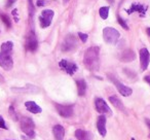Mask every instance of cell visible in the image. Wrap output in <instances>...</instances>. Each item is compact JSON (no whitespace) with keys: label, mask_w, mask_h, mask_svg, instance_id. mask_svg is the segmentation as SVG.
Wrapping results in <instances>:
<instances>
[{"label":"cell","mask_w":150,"mask_h":140,"mask_svg":"<svg viewBox=\"0 0 150 140\" xmlns=\"http://www.w3.org/2000/svg\"><path fill=\"white\" fill-rule=\"evenodd\" d=\"M146 32H147L148 36L150 37V28H147V29H146Z\"/></svg>","instance_id":"e575fe53"},{"label":"cell","mask_w":150,"mask_h":140,"mask_svg":"<svg viewBox=\"0 0 150 140\" xmlns=\"http://www.w3.org/2000/svg\"><path fill=\"white\" fill-rule=\"evenodd\" d=\"M119 36H120L119 32L116 29H114V28L106 27L103 30V37H104V40L107 43H116Z\"/></svg>","instance_id":"3957f363"},{"label":"cell","mask_w":150,"mask_h":140,"mask_svg":"<svg viewBox=\"0 0 150 140\" xmlns=\"http://www.w3.org/2000/svg\"><path fill=\"white\" fill-rule=\"evenodd\" d=\"M118 23H119V25H120L121 27L123 28V29L129 30V26H127V23H125V22L123 21L122 19H121V17H118Z\"/></svg>","instance_id":"83f0119b"},{"label":"cell","mask_w":150,"mask_h":140,"mask_svg":"<svg viewBox=\"0 0 150 140\" xmlns=\"http://www.w3.org/2000/svg\"><path fill=\"white\" fill-rule=\"evenodd\" d=\"M78 36H79V38H80V40H81L82 42H86V40H88V34H86V33H82V32H79L78 33Z\"/></svg>","instance_id":"f1b7e54d"},{"label":"cell","mask_w":150,"mask_h":140,"mask_svg":"<svg viewBox=\"0 0 150 140\" xmlns=\"http://www.w3.org/2000/svg\"><path fill=\"white\" fill-rule=\"evenodd\" d=\"M48 2H50V0H37V1H36V5H37L38 7H42V6L47 5Z\"/></svg>","instance_id":"484cf974"},{"label":"cell","mask_w":150,"mask_h":140,"mask_svg":"<svg viewBox=\"0 0 150 140\" xmlns=\"http://www.w3.org/2000/svg\"><path fill=\"white\" fill-rule=\"evenodd\" d=\"M4 82V78H3V76L0 74V84H3Z\"/></svg>","instance_id":"836d02e7"},{"label":"cell","mask_w":150,"mask_h":140,"mask_svg":"<svg viewBox=\"0 0 150 140\" xmlns=\"http://www.w3.org/2000/svg\"><path fill=\"white\" fill-rule=\"evenodd\" d=\"M150 62V54L147 48H143L140 50V65L142 70H146Z\"/></svg>","instance_id":"7c38bea8"},{"label":"cell","mask_w":150,"mask_h":140,"mask_svg":"<svg viewBox=\"0 0 150 140\" xmlns=\"http://www.w3.org/2000/svg\"><path fill=\"white\" fill-rule=\"evenodd\" d=\"M144 80H145L146 82H147L148 84L150 85V75H148V76H145V78H144Z\"/></svg>","instance_id":"1f68e13d"},{"label":"cell","mask_w":150,"mask_h":140,"mask_svg":"<svg viewBox=\"0 0 150 140\" xmlns=\"http://www.w3.org/2000/svg\"><path fill=\"white\" fill-rule=\"evenodd\" d=\"M99 14H100V17L102 18L103 20H106L109 16V7L107 6H103L99 9Z\"/></svg>","instance_id":"603a6c76"},{"label":"cell","mask_w":150,"mask_h":140,"mask_svg":"<svg viewBox=\"0 0 150 140\" xmlns=\"http://www.w3.org/2000/svg\"><path fill=\"white\" fill-rule=\"evenodd\" d=\"M0 129L7 130V127H6V125H5V122L2 117H0Z\"/></svg>","instance_id":"f546056e"},{"label":"cell","mask_w":150,"mask_h":140,"mask_svg":"<svg viewBox=\"0 0 150 140\" xmlns=\"http://www.w3.org/2000/svg\"><path fill=\"white\" fill-rule=\"evenodd\" d=\"M77 48V39L73 34H68L62 43L63 52H71Z\"/></svg>","instance_id":"277c9868"},{"label":"cell","mask_w":150,"mask_h":140,"mask_svg":"<svg viewBox=\"0 0 150 140\" xmlns=\"http://www.w3.org/2000/svg\"><path fill=\"white\" fill-rule=\"evenodd\" d=\"M17 0H7V3H6V7H9V6H11V5L13 4V3L16 2Z\"/></svg>","instance_id":"4dcf8cb0"},{"label":"cell","mask_w":150,"mask_h":140,"mask_svg":"<svg viewBox=\"0 0 150 140\" xmlns=\"http://www.w3.org/2000/svg\"><path fill=\"white\" fill-rule=\"evenodd\" d=\"M56 109L59 112V114L63 117H70L73 115V106L72 105H62V104H56Z\"/></svg>","instance_id":"8fae6325"},{"label":"cell","mask_w":150,"mask_h":140,"mask_svg":"<svg viewBox=\"0 0 150 140\" xmlns=\"http://www.w3.org/2000/svg\"><path fill=\"white\" fill-rule=\"evenodd\" d=\"M110 80L111 82H113V84L115 85V87L117 88V90H118V92L120 93L122 96L125 97H129L132 95V93H133V90H132L131 88H129V87L125 86V85H122L120 82H118V80H116V78H114L113 76H110Z\"/></svg>","instance_id":"30bf717a"},{"label":"cell","mask_w":150,"mask_h":140,"mask_svg":"<svg viewBox=\"0 0 150 140\" xmlns=\"http://www.w3.org/2000/svg\"><path fill=\"white\" fill-rule=\"evenodd\" d=\"M76 85H77V91L79 96H84L86 92V82L84 80H76Z\"/></svg>","instance_id":"44dd1931"},{"label":"cell","mask_w":150,"mask_h":140,"mask_svg":"<svg viewBox=\"0 0 150 140\" xmlns=\"http://www.w3.org/2000/svg\"><path fill=\"white\" fill-rule=\"evenodd\" d=\"M0 66L2 67L4 70H6V71H9V70L13 69V61L11 59V55L0 53Z\"/></svg>","instance_id":"52a82bcc"},{"label":"cell","mask_w":150,"mask_h":140,"mask_svg":"<svg viewBox=\"0 0 150 140\" xmlns=\"http://www.w3.org/2000/svg\"><path fill=\"white\" fill-rule=\"evenodd\" d=\"M52 133L54 136L56 138V140H63L64 139V135H65V129L63 126L61 125H56L52 128Z\"/></svg>","instance_id":"ac0fdd59"},{"label":"cell","mask_w":150,"mask_h":140,"mask_svg":"<svg viewBox=\"0 0 150 140\" xmlns=\"http://www.w3.org/2000/svg\"><path fill=\"white\" fill-rule=\"evenodd\" d=\"M108 1H109L110 3H113V2H114V0H108Z\"/></svg>","instance_id":"d590c367"},{"label":"cell","mask_w":150,"mask_h":140,"mask_svg":"<svg viewBox=\"0 0 150 140\" xmlns=\"http://www.w3.org/2000/svg\"><path fill=\"white\" fill-rule=\"evenodd\" d=\"M145 122H146V124H147V126H148V128H149V130H150V119H145Z\"/></svg>","instance_id":"d6a6232c"},{"label":"cell","mask_w":150,"mask_h":140,"mask_svg":"<svg viewBox=\"0 0 150 140\" xmlns=\"http://www.w3.org/2000/svg\"><path fill=\"white\" fill-rule=\"evenodd\" d=\"M75 137L78 140H92L93 134L88 131H86V130L77 129L75 131Z\"/></svg>","instance_id":"e0dca14e"},{"label":"cell","mask_w":150,"mask_h":140,"mask_svg":"<svg viewBox=\"0 0 150 140\" xmlns=\"http://www.w3.org/2000/svg\"><path fill=\"white\" fill-rule=\"evenodd\" d=\"M68 1H70V0H64V2H65V3H67Z\"/></svg>","instance_id":"8d00e7d4"},{"label":"cell","mask_w":150,"mask_h":140,"mask_svg":"<svg viewBox=\"0 0 150 140\" xmlns=\"http://www.w3.org/2000/svg\"><path fill=\"white\" fill-rule=\"evenodd\" d=\"M132 140H135V139H134V138H132Z\"/></svg>","instance_id":"74e56055"},{"label":"cell","mask_w":150,"mask_h":140,"mask_svg":"<svg viewBox=\"0 0 150 140\" xmlns=\"http://www.w3.org/2000/svg\"><path fill=\"white\" fill-rule=\"evenodd\" d=\"M147 11V6L143 4H140V3H134V4L131 5L129 9H127V13L129 15H131L132 13H139L142 17L145 16V13Z\"/></svg>","instance_id":"4fadbf2b"},{"label":"cell","mask_w":150,"mask_h":140,"mask_svg":"<svg viewBox=\"0 0 150 140\" xmlns=\"http://www.w3.org/2000/svg\"><path fill=\"white\" fill-rule=\"evenodd\" d=\"M121 62H132L136 59V54L132 50H125L119 56Z\"/></svg>","instance_id":"2e32d148"},{"label":"cell","mask_w":150,"mask_h":140,"mask_svg":"<svg viewBox=\"0 0 150 140\" xmlns=\"http://www.w3.org/2000/svg\"><path fill=\"white\" fill-rule=\"evenodd\" d=\"M54 11L52 9H44L41 13L39 17V22H40V27L41 28H47L52 23V20L54 18Z\"/></svg>","instance_id":"5b68a950"},{"label":"cell","mask_w":150,"mask_h":140,"mask_svg":"<svg viewBox=\"0 0 150 140\" xmlns=\"http://www.w3.org/2000/svg\"><path fill=\"white\" fill-rule=\"evenodd\" d=\"M0 18H1V20H2L3 23L5 24V26H6L7 28H11V19H9L8 16L4 15V14H1V15H0Z\"/></svg>","instance_id":"cb8c5ba5"},{"label":"cell","mask_w":150,"mask_h":140,"mask_svg":"<svg viewBox=\"0 0 150 140\" xmlns=\"http://www.w3.org/2000/svg\"><path fill=\"white\" fill-rule=\"evenodd\" d=\"M149 138H150V134H149Z\"/></svg>","instance_id":"f35d334b"},{"label":"cell","mask_w":150,"mask_h":140,"mask_svg":"<svg viewBox=\"0 0 150 140\" xmlns=\"http://www.w3.org/2000/svg\"><path fill=\"white\" fill-rule=\"evenodd\" d=\"M11 91L15 93H38L39 88L33 86V85H26L23 88H13Z\"/></svg>","instance_id":"9a60e30c"},{"label":"cell","mask_w":150,"mask_h":140,"mask_svg":"<svg viewBox=\"0 0 150 140\" xmlns=\"http://www.w3.org/2000/svg\"><path fill=\"white\" fill-rule=\"evenodd\" d=\"M95 107H96L97 111H98L99 113H106L109 117L112 115V110H111L110 107L107 105V103L104 101V99H102V98L95 99Z\"/></svg>","instance_id":"8992f818"},{"label":"cell","mask_w":150,"mask_h":140,"mask_svg":"<svg viewBox=\"0 0 150 140\" xmlns=\"http://www.w3.org/2000/svg\"><path fill=\"white\" fill-rule=\"evenodd\" d=\"M109 101H110V102L112 103V104L114 105V106L116 107L117 109H119L120 111H122V112H125V105L122 104L121 100L117 96H115V95H113V96H110V97H109Z\"/></svg>","instance_id":"ffe728a7"},{"label":"cell","mask_w":150,"mask_h":140,"mask_svg":"<svg viewBox=\"0 0 150 140\" xmlns=\"http://www.w3.org/2000/svg\"><path fill=\"white\" fill-rule=\"evenodd\" d=\"M99 55H100V48L98 46H91L84 53L83 63L86 67L91 71H96L98 70L99 65Z\"/></svg>","instance_id":"6da1fadb"},{"label":"cell","mask_w":150,"mask_h":140,"mask_svg":"<svg viewBox=\"0 0 150 140\" xmlns=\"http://www.w3.org/2000/svg\"><path fill=\"white\" fill-rule=\"evenodd\" d=\"M20 127L21 130L26 134V135L29 137V139H32L35 136V125H34V122L32 121V119L28 117H22L20 119Z\"/></svg>","instance_id":"7a4b0ae2"},{"label":"cell","mask_w":150,"mask_h":140,"mask_svg":"<svg viewBox=\"0 0 150 140\" xmlns=\"http://www.w3.org/2000/svg\"><path fill=\"white\" fill-rule=\"evenodd\" d=\"M25 106L28 111H30L31 113H34V114H35V113H40L42 111V109L40 108L35 102H33V101H28V102H26Z\"/></svg>","instance_id":"d6986e66"},{"label":"cell","mask_w":150,"mask_h":140,"mask_svg":"<svg viewBox=\"0 0 150 140\" xmlns=\"http://www.w3.org/2000/svg\"><path fill=\"white\" fill-rule=\"evenodd\" d=\"M29 15H30V17H33V15H34V6H33V1L32 0H29Z\"/></svg>","instance_id":"4316f807"},{"label":"cell","mask_w":150,"mask_h":140,"mask_svg":"<svg viewBox=\"0 0 150 140\" xmlns=\"http://www.w3.org/2000/svg\"><path fill=\"white\" fill-rule=\"evenodd\" d=\"M97 128H98V131L100 133V135L102 137L106 136V117L105 115H100L97 119Z\"/></svg>","instance_id":"5bb4252c"},{"label":"cell","mask_w":150,"mask_h":140,"mask_svg":"<svg viewBox=\"0 0 150 140\" xmlns=\"http://www.w3.org/2000/svg\"><path fill=\"white\" fill-rule=\"evenodd\" d=\"M13 43L11 41H5L1 44V53L3 54H7V55H11V52H13Z\"/></svg>","instance_id":"7402d4cb"},{"label":"cell","mask_w":150,"mask_h":140,"mask_svg":"<svg viewBox=\"0 0 150 140\" xmlns=\"http://www.w3.org/2000/svg\"><path fill=\"white\" fill-rule=\"evenodd\" d=\"M59 66L61 67L62 70H64L66 73H68L69 75H73L74 72L77 70V65L75 63L69 62L67 60H61L60 63H59Z\"/></svg>","instance_id":"9c48e42d"},{"label":"cell","mask_w":150,"mask_h":140,"mask_svg":"<svg viewBox=\"0 0 150 140\" xmlns=\"http://www.w3.org/2000/svg\"><path fill=\"white\" fill-rule=\"evenodd\" d=\"M8 112H9V115H11V119H13V121H18V114H17V112H16V110H15V108H13V106H9Z\"/></svg>","instance_id":"d4e9b609"},{"label":"cell","mask_w":150,"mask_h":140,"mask_svg":"<svg viewBox=\"0 0 150 140\" xmlns=\"http://www.w3.org/2000/svg\"><path fill=\"white\" fill-rule=\"evenodd\" d=\"M26 50H29V52H35L38 48V41L36 39V36L34 34L33 31H31L27 36V39H26Z\"/></svg>","instance_id":"ba28073f"}]
</instances>
